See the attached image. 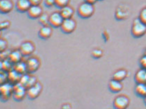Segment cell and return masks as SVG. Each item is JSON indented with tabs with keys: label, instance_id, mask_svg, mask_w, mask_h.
Returning a JSON list of instances; mask_svg holds the SVG:
<instances>
[{
	"label": "cell",
	"instance_id": "obj_10",
	"mask_svg": "<svg viewBox=\"0 0 146 109\" xmlns=\"http://www.w3.org/2000/svg\"><path fill=\"white\" fill-rule=\"evenodd\" d=\"M19 50L24 56H29L34 53V50H35V46L31 42L26 41V42L21 43V45H20V48H19Z\"/></svg>",
	"mask_w": 146,
	"mask_h": 109
},
{
	"label": "cell",
	"instance_id": "obj_38",
	"mask_svg": "<svg viewBox=\"0 0 146 109\" xmlns=\"http://www.w3.org/2000/svg\"><path fill=\"white\" fill-rule=\"evenodd\" d=\"M97 1H98V0H84V2H88V3H90V4H92V5L96 3Z\"/></svg>",
	"mask_w": 146,
	"mask_h": 109
},
{
	"label": "cell",
	"instance_id": "obj_16",
	"mask_svg": "<svg viewBox=\"0 0 146 109\" xmlns=\"http://www.w3.org/2000/svg\"><path fill=\"white\" fill-rule=\"evenodd\" d=\"M21 74L18 72V71H16L15 69H12L10 71L8 72V78H9V82H10L12 84H16L19 83L21 79Z\"/></svg>",
	"mask_w": 146,
	"mask_h": 109
},
{
	"label": "cell",
	"instance_id": "obj_19",
	"mask_svg": "<svg viewBox=\"0 0 146 109\" xmlns=\"http://www.w3.org/2000/svg\"><path fill=\"white\" fill-rule=\"evenodd\" d=\"M135 81L136 83H146V70L141 68L135 75Z\"/></svg>",
	"mask_w": 146,
	"mask_h": 109
},
{
	"label": "cell",
	"instance_id": "obj_3",
	"mask_svg": "<svg viewBox=\"0 0 146 109\" xmlns=\"http://www.w3.org/2000/svg\"><path fill=\"white\" fill-rule=\"evenodd\" d=\"M14 84L10 82H6L3 84H1L0 86V93H1V100L7 101L9 98L13 95Z\"/></svg>",
	"mask_w": 146,
	"mask_h": 109
},
{
	"label": "cell",
	"instance_id": "obj_25",
	"mask_svg": "<svg viewBox=\"0 0 146 109\" xmlns=\"http://www.w3.org/2000/svg\"><path fill=\"white\" fill-rule=\"evenodd\" d=\"M39 22L40 24L43 25H48L49 24V20H50V15H48L46 13H43L40 16V18H38Z\"/></svg>",
	"mask_w": 146,
	"mask_h": 109
},
{
	"label": "cell",
	"instance_id": "obj_23",
	"mask_svg": "<svg viewBox=\"0 0 146 109\" xmlns=\"http://www.w3.org/2000/svg\"><path fill=\"white\" fill-rule=\"evenodd\" d=\"M0 68H1V70H3V71H5V72H9L14 68V64L9 58L1 60Z\"/></svg>",
	"mask_w": 146,
	"mask_h": 109
},
{
	"label": "cell",
	"instance_id": "obj_36",
	"mask_svg": "<svg viewBox=\"0 0 146 109\" xmlns=\"http://www.w3.org/2000/svg\"><path fill=\"white\" fill-rule=\"evenodd\" d=\"M44 3L47 7H52L55 5V0H45Z\"/></svg>",
	"mask_w": 146,
	"mask_h": 109
},
{
	"label": "cell",
	"instance_id": "obj_37",
	"mask_svg": "<svg viewBox=\"0 0 146 109\" xmlns=\"http://www.w3.org/2000/svg\"><path fill=\"white\" fill-rule=\"evenodd\" d=\"M32 5H40L43 0H30Z\"/></svg>",
	"mask_w": 146,
	"mask_h": 109
},
{
	"label": "cell",
	"instance_id": "obj_13",
	"mask_svg": "<svg viewBox=\"0 0 146 109\" xmlns=\"http://www.w3.org/2000/svg\"><path fill=\"white\" fill-rule=\"evenodd\" d=\"M52 33V26L50 24L48 25H43L40 28L38 32L39 37L42 39H47L51 36Z\"/></svg>",
	"mask_w": 146,
	"mask_h": 109
},
{
	"label": "cell",
	"instance_id": "obj_9",
	"mask_svg": "<svg viewBox=\"0 0 146 109\" xmlns=\"http://www.w3.org/2000/svg\"><path fill=\"white\" fill-rule=\"evenodd\" d=\"M64 18L61 15V14L59 11H55L52 13L50 15V20H49V24L50 26L52 27H61L62 24L63 22Z\"/></svg>",
	"mask_w": 146,
	"mask_h": 109
},
{
	"label": "cell",
	"instance_id": "obj_20",
	"mask_svg": "<svg viewBox=\"0 0 146 109\" xmlns=\"http://www.w3.org/2000/svg\"><path fill=\"white\" fill-rule=\"evenodd\" d=\"M61 15L62 16V18L64 19H68V18H72V16L74 15V10L71 6H65L63 8L60 9V11H59Z\"/></svg>",
	"mask_w": 146,
	"mask_h": 109
},
{
	"label": "cell",
	"instance_id": "obj_22",
	"mask_svg": "<svg viewBox=\"0 0 146 109\" xmlns=\"http://www.w3.org/2000/svg\"><path fill=\"white\" fill-rule=\"evenodd\" d=\"M14 69L18 71L21 74H24L27 73V63L25 61H21L18 63H16L14 64Z\"/></svg>",
	"mask_w": 146,
	"mask_h": 109
},
{
	"label": "cell",
	"instance_id": "obj_42",
	"mask_svg": "<svg viewBox=\"0 0 146 109\" xmlns=\"http://www.w3.org/2000/svg\"><path fill=\"white\" fill-rule=\"evenodd\" d=\"M99 1H102V0H99Z\"/></svg>",
	"mask_w": 146,
	"mask_h": 109
},
{
	"label": "cell",
	"instance_id": "obj_15",
	"mask_svg": "<svg viewBox=\"0 0 146 109\" xmlns=\"http://www.w3.org/2000/svg\"><path fill=\"white\" fill-rule=\"evenodd\" d=\"M31 5L30 0H18L16 2L15 7L17 11L23 13V12H27Z\"/></svg>",
	"mask_w": 146,
	"mask_h": 109
},
{
	"label": "cell",
	"instance_id": "obj_39",
	"mask_svg": "<svg viewBox=\"0 0 146 109\" xmlns=\"http://www.w3.org/2000/svg\"><path fill=\"white\" fill-rule=\"evenodd\" d=\"M62 108H71L72 107H71V105L68 104V103H66V104H63V105L62 106Z\"/></svg>",
	"mask_w": 146,
	"mask_h": 109
},
{
	"label": "cell",
	"instance_id": "obj_30",
	"mask_svg": "<svg viewBox=\"0 0 146 109\" xmlns=\"http://www.w3.org/2000/svg\"><path fill=\"white\" fill-rule=\"evenodd\" d=\"M30 77H31V75H29L28 74H27V73H26V74H24L21 75L19 83H20L21 84L24 85V86H26L27 82H28V80H29Z\"/></svg>",
	"mask_w": 146,
	"mask_h": 109
},
{
	"label": "cell",
	"instance_id": "obj_21",
	"mask_svg": "<svg viewBox=\"0 0 146 109\" xmlns=\"http://www.w3.org/2000/svg\"><path fill=\"white\" fill-rule=\"evenodd\" d=\"M127 70H125V69H119V70H117L113 73V74L112 76V79L122 82L123 79H125V77H127Z\"/></svg>",
	"mask_w": 146,
	"mask_h": 109
},
{
	"label": "cell",
	"instance_id": "obj_33",
	"mask_svg": "<svg viewBox=\"0 0 146 109\" xmlns=\"http://www.w3.org/2000/svg\"><path fill=\"white\" fill-rule=\"evenodd\" d=\"M10 52L9 51H8L7 49L2 51V52H0V58L1 60H4V59L9 58V54H10Z\"/></svg>",
	"mask_w": 146,
	"mask_h": 109
},
{
	"label": "cell",
	"instance_id": "obj_14",
	"mask_svg": "<svg viewBox=\"0 0 146 109\" xmlns=\"http://www.w3.org/2000/svg\"><path fill=\"white\" fill-rule=\"evenodd\" d=\"M14 9L13 2L11 0H0V12L8 14Z\"/></svg>",
	"mask_w": 146,
	"mask_h": 109
},
{
	"label": "cell",
	"instance_id": "obj_2",
	"mask_svg": "<svg viewBox=\"0 0 146 109\" xmlns=\"http://www.w3.org/2000/svg\"><path fill=\"white\" fill-rule=\"evenodd\" d=\"M77 11L78 14L80 18H83V19H87V18H91L94 14V5L84 2L82 4H80L78 8Z\"/></svg>",
	"mask_w": 146,
	"mask_h": 109
},
{
	"label": "cell",
	"instance_id": "obj_34",
	"mask_svg": "<svg viewBox=\"0 0 146 109\" xmlns=\"http://www.w3.org/2000/svg\"><path fill=\"white\" fill-rule=\"evenodd\" d=\"M7 45L8 43L6 40H5L4 39H0V52H2L7 49Z\"/></svg>",
	"mask_w": 146,
	"mask_h": 109
},
{
	"label": "cell",
	"instance_id": "obj_29",
	"mask_svg": "<svg viewBox=\"0 0 146 109\" xmlns=\"http://www.w3.org/2000/svg\"><path fill=\"white\" fill-rule=\"evenodd\" d=\"M139 18L140 19L141 22L144 23L145 24H146V7L143 8L141 9L140 12H139Z\"/></svg>",
	"mask_w": 146,
	"mask_h": 109
},
{
	"label": "cell",
	"instance_id": "obj_18",
	"mask_svg": "<svg viewBox=\"0 0 146 109\" xmlns=\"http://www.w3.org/2000/svg\"><path fill=\"white\" fill-rule=\"evenodd\" d=\"M23 56H24V55H23L22 53L21 52L20 50L15 49L10 52V54H9V59L14 64H15L19 62V61H22Z\"/></svg>",
	"mask_w": 146,
	"mask_h": 109
},
{
	"label": "cell",
	"instance_id": "obj_31",
	"mask_svg": "<svg viewBox=\"0 0 146 109\" xmlns=\"http://www.w3.org/2000/svg\"><path fill=\"white\" fill-rule=\"evenodd\" d=\"M36 82H37V80H36V77H34V76H31L29 78V80H28L27 85H26V87H27V88H29L31 86H34Z\"/></svg>",
	"mask_w": 146,
	"mask_h": 109
},
{
	"label": "cell",
	"instance_id": "obj_28",
	"mask_svg": "<svg viewBox=\"0 0 146 109\" xmlns=\"http://www.w3.org/2000/svg\"><path fill=\"white\" fill-rule=\"evenodd\" d=\"M9 81V78H8V72L1 70L0 71V84H3Z\"/></svg>",
	"mask_w": 146,
	"mask_h": 109
},
{
	"label": "cell",
	"instance_id": "obj_4",
	"mask_svg": "<svg viewBox=\"0 0 146 109\" xmlns=\"http://www.w3.org/2000/svg\"><path fill=\"white\" fill-rule=\"evenodd\" d=\"M27 95V87L20 83H18L14 85V92L12 97L14 99L20 102L22 101L25 97Z\"/></svg>",
	"mask_w": 146,
	"mask_h": 109
},
{
	"label": "cell",
	"instance_id": "obj_41",
	"mask_svg": "<svg viewBox=\"0 0 146 109\" xmlns=\"http://www.w3.org/2000/svg\"><path fill=\"white\" fill-rule=\"evenodd\" d=\"M145 55H146V49H145Z\"/></svg>",
	"mask_w": 146,
	"mask_h": 109
},
{
	"label": "cell",
	"instance_id": "obj_40",
	"mask_svg": "<svg viewBox=\"0 0 146 109\" xmlns=\"http://www.w3.org/2000/svg\"><path fill=\"white\" fill-rule=\"evenodd\" d=\"M144 102H145V104H146V95L145 96V97H144Z\"/></svg>",
	"mask_w": 146,
	"mask_h": 109
},
{
	"label": "cell",
	"instance_id": "obj_11",
	"mask_svg": "<svg viewBox=\"0 0 146 109\" xmlns=\"http://www.w3.org/2000/svg\"><path fill=\"white\" fill-rule=\"evenodd\" d=\"M129 14V11L128 10V6H124L123 5H120L117 7L115 12V17L117 20H125Z\"/></svg>",
	"mask_w": 146,
	"mask_h": 109
},
{
	"label": "cell",
	"instance_id": "obj_8",
	"mask_svg": "<svg viewBox=\"0 0 146 109\" xmlns=\"http://www.w3.org/2000/svg\"><path fill=\"white\" fill-rule=\"evenodd\" d=\"M26 63H27V73L29 74L36 72L40 67V61L37 57H31L27 59Z\"/></svg>",
	"mask_w": 146,
	"mask_h": 109
},
{
	"label": "cell",
	"instance_id": "obj_5",
	"mask_svg": "<svg viewBox=\"0 0 146 109\" xmlns=\"http://www.w3.org/2000/svg\"><path fill=\"white\" fill-rule=\"evenodd\" d=\"M60 28L62 31L65 33H72L76 28V21L72 18L64 19Z\"/></svg>",
	"mask_w": 146,
	"mask_h": 109
},
{
	"label": "cell",
	"instance_id": "obj_32",
	"mask_svg": "<svg viewBox=\"0 0 146 109\" xmlns=\"http://www.w3.org/2000/svg\"><path fill=\"white\" fill-rule=\"evenodd\" d=\"M11 25V22L9 20H4L2 22L0 23V28L1 30H4L8 29Z\"/></svg>",
	"mask_w": 146,
	"mask_h": 109
},
{
	"label": "cell",
	"instance_id": "obj_7",
	"mask_svg": "<svg viewBox=\"0 0 146 109\" xmlns=\"http://www.w3.org/2000/svg\"><path fill=\"white\" fill-rule=\"evenodd\" d=\"M129 104V98L125 95H118L113 100V107L116 109H125Z\"/></svg>",
	"mask_w": 146,
	"mask_h": 109
},
{
	"label": "cell",
	"instance_id": "obj_24",
	"mask_svg": "<svg viewBox=\"0 0 146 109\" xmlns=\"http://www.w3.org/2000/svg\"><path fill=\"white\" fill-rule=\"evenodd\" d=\"M135 92L139 96L145 97L146 95V83H137L135 87Z\"/></svg>",
	"mask_w": 146,
	"mask_h": 109
},
{
	"label": "cell",
	"instance_id": "obj_17",
	"mask_svg": "<svg viewBox=\"0 0 146 109\" xmlns=\"http://www.w3.org/2000/svg\"><path fill=\"white\" fill-rule=\"evenodd\" d=\"M123 88V86L121 81L112 79L109 83V89L112 93H116L120 92Z\"/></svg>",
	"mask_w": 146,
	"mask_h": 109
},
{
	"label": "cell",
	"instance_id": "obj_26",
	"mask_svg": "<svg viewBox=\"0 0 146 109\" xmlns=\"http://www.w3.org/2000/svg\"><path fill=\"white\" fill-rule=\"evenodd\" d=\"M70 0H55V6L62 9L65 6H67L69 4Z\"/></svg>",
	"mask_w": 146,
	"mask_h": 109
},
{
	"label": "cell",
	"instance_id": "obj_27",
	"mask_svg": "<svg viewBox=\"0 0 146 109\" xmlns=\"http://www.w3.org/2000/svg\"><path fill=\"white\" fill-rule=\"evenodd\" d=\"M91 56L93 57L94 58H100L103 56V51L100 49H95L91 52Z\"/></svg>",
	"mask_w": 146,
	"mask_h": 109
},
{
	"label": "cell",
	"instance_id": "obj_1",
	"mask_svg": "<svg viewBox=\"0 0 146 109\" xmlns=\"http://www.w3.org/2000/svg\"><path fill=\"white\" fill-rule=\"evenodd\" d=\"M132 35L135 38H140L146 33V24L142 23L139 18H135L132 23Z\"/></svg>",
	"mask_w": 146,
	"mask_h": 109
},
{
	"label": "cell",
	"instance_id": "obj_6",
	"mask_svg": "<svg viewBox=\"0 0 146 109\" xmlns=\"http://www.w3.org/2000/svg\"><path fill=\"white\" fill-rule=\"evenodd\" d=\"M42 85L40 83L36 82L34 86L27 88V96L30 99H35L38 97L42 91Z\"/></svg>",
	"mask_w": 146,
	"mask_h": 109
},
{
	"label": "cell",
	"instance_id": "obj_12",
	"mask_svg": "<svg viewBox=\"0 0 146 109\" xmlns=\"http://www.w3.org/2000/svg\"><path fill=\"white\" fill-rule=\"evenodd\" d=\"M27 15L31 19H38L40 16L43 13V9L40 5H31L27 11Z\"/></svg>",
	"mask_w": 146,
	"mask_h": 109
},
{
	"label": "cell",
	"instance_id": "obj_35",
	"mask_svg": "<svg viewBox=\"0 0 146 109\" xmlns=\"http://www.w3.org/2000/svg\"><path fill=\"white\" fill-rule=\"evenodd\" d=\"M139 64H140V66H141V68L146 70V55H144V56L141 57V59H140V61H139Z\"/></svg>",
	"mask_w": 146,
	"mask_h": 109
}]
</instances>
